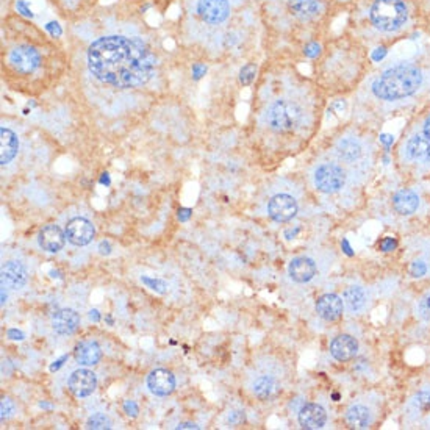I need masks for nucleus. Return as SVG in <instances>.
Returning a JSON list of instances; mask_svg holds the SVG:
<instances>
[{"label": "nucleus", "instance_id": "nucleus-1", "mask_svg": "<svg viewBox=\"0 0 430 430\" xmlns=\"http://www.w3.org/2000/svg\"><path fill=\"white\" fill-rule=\"evenodd\" d=\"M157 60L138 38L104 37L88 49V68L102 84L127 90L146 85L155 74Z\"/></svg>", "mask_w": 430, "mask_h": 430}, {"label": "nucleus", "instance_id": "nucleus-2", "mask_svg": "<svg viewBox=\"0 0 430 430\" xmlns=\"http://www.w3.org/2000/svg\"><path fill=\"white\" fill-rule=\"evenodd\" d=\"M422 84L420 70L411 66H398L385 70L374 81L373 92L379 99L396 100L411 96Z\"/></svg>", "mask_w": 430, "mask_h": 430}, {"label": "nucleus", "instance_id": "nucleus-3", "mask_svg": "<svg viewBox=\"0 0 430 430\" xmlns=\"http://www.w3.org/2000/svg\"><path fill=\"white\" fill-rule=\"evenodd\" d=\"M407 7L402 0H375L371 8V21L379 30L394 32L407 21Z\"/></svg>", "mask_w": 430, "mask_h": 430}, {"label": "nucleus", "instance_id": "nucleus-4", "mask_svg": "<svg viewBox=\"0 0 430 430\" xmlns=\"http://www.w3.org/2000/svg\"><path fill=\"white\" fill-rule=\"evenodd\" d=\"M300 121H302V111L291 100H277L266 113L268 126L275 132H293Z\"/></svg>", "mask_w": 430, "mask_h": 430}, {"label": "nucleus", "instance_id": "nucleus-5", "mask_svg": "<svg viewBox=\"0 0 430 430\" xmlns=\"http://www.w3.org/2000/svg\"><path fill=\"white\" fill-rule=\"evenodd\" d=\"M344 170L337 164H321L315 170V185L321 193H337L344 186Z\"/></svg>", "mask_w": 430, "mask_h": 430}, {"label": "nucleus", "instance_id": "nucleus-6", "mask_svg": "<svg viewBox=\"0 0 430 430\" xmlns=\"http://www.w3.org/2000/svg\"><path fill=\"white\" fill-rule=\"evenodd\" d=\"M8 64L17 74H32L41 64V55L35 47L17 46L8 54Z\"/></svg>", "mask_w": 430, "mask_h": 430}, {"label": "nucleus", "instance_id": "nucleus-7", "mask_svg": "<svg viewBox=\"0 0 430 430\" xmlns=\"http://www.w3.org/2000/svg\"><path fill=\"white\" fill-rule=\"evenodd\" d=\"M197 13L205 22L221 23L228 17L231 5L227 0H199Z\"/></svg>", "mask_w": 430, "mask_h": 430}, {"label": "nucleus", "instance_id": "nucleus-8", "mask_svg": "<svg viewBox=\"0 0 430 430\" xmlns=\"http://www.w3.org/2000/svg\"><path fill=\"white\" fill-rule=\"evenodd\" d=\"M268 213L277 222H286L297 213V204L294 197L288 194H279L269 200Z\"/></svg>", "mask_w": 430, "mask_h": 430}, {"label": "nucleus", "instance_id": "nucleus-9", "mask_svg": "<svg viewBox=\"0 0 430 430\" xmlns=\"http://www.w3.org/2000/svg\"><path fill=\"white\" fill-rule=\"evenodd\" d=\"M94 226L85 217H75L66 226V237L74 246H86L94 238Z\"/></svg>", "mask_w": 430, "mask_h": 430}, {"label": "nucleus", "instance_id": "nucleus-10", "mask_svg": "<svg viewBox=\"0 0 430 430\" xmlns=\"http://www.w3.org/2000/svg\"><path fill=\"white\" fill-rule=\"evenodd\" d=\"M97 387V377L90 369H77L69 377V390L77 398H86Z\"/></svg>", "mask_w": 430, "mask_h": 430}, {"label": "nucleus", "instance_id": "nucleus-11", "mask_svg": "<svg viewBox=\"0 0 430 430\" xmlns=\"http://www.w3.org/2000/svg\"><path fill=\"white\" fill-rule=\"evenodd\" d=\"M147 385L155 396H169L175 390V377L168 369H155L147 377Z\"/></svg>", "mask_w": 430, "mask_h": 430}, {"label": "nucleus", "instance_id": "nucleus-12", "mask_svg": "<svg viewBox=\"0 0 430 430\" xmlns=\"http://www.w3.org/2000/svg\"><path fill=\"white\" fill-rule=\"evenodd\" d=\"M79 326H80V316L77 311L70 309H63L52 315V327H54V331L57 333L70 335L77 331Z\"/></svg>", "mask_w": 430, "mask_h": 430}, {"label": "nucleus", "instance_id": "nucleus-13", "mask_svg": "<svg viewBox=\"0 0 430 430\" xmlns=\"http://www.w3.org/2000/svg\"><path fill=\"white\" fill-rule=\"evenodd\" d=\"M326 421H327L326 410L317 404L304 405V407L299 411V422L304 429H309V430L322 429Z\"/></svg>", "mask_w": 430, "mask_h": 430}, {"label": "nucleus", "instance_id": "nucleus-14", "mask_svg": "<svg viewBox=\"0 0 430 430\" xmlns=\"http://www.w3.org/2000/svg\"><path fill=\"white\" fill-rule=\"evenodd\" d=\"M316 311L322 320L337 321L343 315V300L335 294H324L316 300Z\"/></svg>", "mask_w": 430, "mask_h": 430}, {"label": "nucleus", "instance_id": "nucleus-15", "mask_svg": "<svg viewBox=\"0 0 430 430\" xmlns=\"http://www.w3.org/2000/svg\"><path fill=\"white\" fill-rule=\"evenodd\" d=\"M357 351L358 343L355 338L351 337V335H340V337L335 338L331 344V353L338 362L352 360V358L357 355Z\"/></svg>", "mask_w": 430, "mask_h": 430}, {"label": "nucleus", "instance_id": "nucleus-16", "mask_svg": "<svg viewBox=\"0 0 430 430\" xmlns=\"http://www.w3.org/2000/svg\"><path fill=\"white\" fill-rule=\"evenodd\" d=\"M66 233L58 226H47L39 232L38 243L47 252H58L66 243Z\"/></svg>", "mask_w": 430, "mask_h": 430}, {"label": "nucleus", "instance_id": "nucleus-17", "mask_svg": "<svg viewBox=\"0 0 430 430\" xmlns=\"http://www.w3.org/2000/svg\"><path fill=\"white\" fill-rule=\"evenodd\" d=\"M290 275L294 282L297 284H305V282H310L313 279L316 274V264L313 260L305 257H299L294 258V260L290 263Z\"/></svg>", "mask_w": 430, "mask_h": 430}, {"label": "nucleus", "instance_id": "nucleus-18", "mask_svg": "<svg viewBox=\"0 0 430 430\" xmlns=\"http://www.w3.org/2000/svg\"><path fill=\"white\" fill-rule=\"evenodd\" d=\"M27 282V271L19 262H7L2 266V284L10 288H21Z\"/></svg>", "mask_w": 430, "mask_h": 430}, {"label": "nucleus", "instance_id": "nucleus-19", "mask_svg": "<svg viewBox=\"0 0 430 430\" xmlns=\"http://www.w3.org/2000/svg\"><path fill=\"white\" fill-rule=\"evenodd\" d=\"M19 150V139H17L16 133L10 128L2 127L0 130V163L8 164L17 155Z\"/></svg>", "mask_w": 430, "mask_h": 430}, {"label": "nucleus", "instance_id": "nucleus-20", "mask_svg": "<svg viewBox=\"0 0 430 430\" xmlns=\"http://www.w3.org/2000/svg\"><path fill=\"white\" fill-rule=\"evenodd\" d=\"M75 360L84 367H92V364H97L102 358V351H100L99 344L96 341H81L80 344L75 347Z\"/></svg>", "mask_w": 430, "mask_h": 430}, {"label": "nucleus", "instance_id": "nucleus-21", "mask_svg": "<svg viewBox=\"0 0 430 430\" xmlns=\"http://www.w3.org/2000/svg\"><path fill=\"white\" fill-rule=\"evenodd\" d=\"M418 205H420V197H418V194H415L410 190L399 191L394 194V197H393L394 210L402 216L413 215L418 210Z\"/></svg>", "mask_w": 430, "mask_h": 430}, {"label": "nucleus", "instance_id": "nucleus-22", "mask_svg": "<svg viewBox=\"0 0 430 430\" xmlns=\"http://www.w3.org/2000/svg\"><path fill=\"white\" fill-rule=\"evenodd\" d=\"M407 154L411 160L430 162V139L421 135L410 138L407 143Z\"/></svg>", "mask_w": 430, "mask_h": 430}, {"label": "nucleus", "instance_id": "nucleus-23", "mask_svg": "<svg viewBox=\"0 0 430 430\" xmlns=\"http://www.w3.org/2000/svg\"><path fill=\"white\" fill-rule=\"evenodd\" d=\"M291 13L302 21L313 19L321 11V5L317 0H290Z\"/></svg>", "mask_w": 430, "mask_h": 430}, {"label": "nucleus", "instance_id": "nucleus-24", "mask_svg": "<svg viewBox=\"0 0 430 430\" xmlns=\"http://www.w3.org/2000/svg\"><path fill=\"white\" fill-rule=\"evenodd\" d=\"M337 154L344 162H355L362 155V146L357 139L344 138L337 144Z\"/></svg>", "mask_w": 430, "mask_h": 430}, {"label": "nucleus", "instance_id": "nucleus-25", "mask_svg": "<svg viewBox=\"0 0 430 430\" xmlns=\"http://www.w3.org/2000/svg\"><path fill=\"white\" fill-rule=\"evenodd\" d=\"M277 391H279V385L275 384V380L273 377L262 375L257 377L254 382V394L262 400H268L271 398H274Z\"/></svg>", "mask_w": 430, "mask_h": 430}, {"label": "nucleus", "instance_id": "nucleus-26", "mask_svg": "<svg viewBox=\"0 0 430 430\" xmlns=\"http://www.w3.org/2000/svg\"><path fill=\"white\" fill-rule=\"evenodd\" d=\"M346 420L352 427L367 429L371 422V413L367 407H363V405H352V407L347 410Z\"/></svg>", "mask_w": 430, "mask_h": 430}, {"label": "nucleus", "instance_id": "nucleus-27", "mask_svg": "<svg viewBox=\"0 0 430 430\" xmlns=\"http://www.w3.org/2000/svg\"><path fill=\"white\" fill-rule=\"evenodd\" d=\"M344 304L351 311H360L367 304V296L360 286H349L344 291Z\"/></svg>", "mask_w": 430, "mask_h": 430}, {"label": "nucleus", "instance_id": "nucleus-28", "mask_svg": "<svg viewBox=\"0 0 430 430\" xmlns=\"http://www.w3.org/2000/svg\"><path fill=\"white\" fill-rule=\"evenodd\" d=\"M88 429H111V421L104 413L92 415L86 422Z\"/></svg>", "mask_w": 430, "mask_h": 430}, {"label": "nucleus", "instance_id": "nucleus-29", "mask_svg": "<svg viewBox=\"0 0 430 430\" xmlns=\"http://www.w3.org/2000/svg\"><path fill=\"white\" fill-rule=\"evenodd\" d=\"M255 72H257V68L254 66V64H246V66L240 70V81L243 85H251L252 80L255 79Z\"/></svg>", "mask_w": 430, "mask_h": 430}, {"label": "nucleus", "instance_id": "nucleus-30", "mask_svg": "<svg viewBox=\"0 0 430 430\" xmlns=\"http://www.w3.org/2000/svg\"><path fill=\"white\" fill-rule=\"evenodd\" d=\"M141 282H143V284H146L147 286H149L150 290H154V291L160 293V294H164V293H166V290H168V285L164 284L163 280L149 279V277H143V279H141Z\"/></svg>", "mask_w": 430, "mask_h": 430}, {"label": "nucleus", "instance_id": "nucleus-31", "mask_svg": "<svg viewBox=\"0 0 430 430\" xmlns=\"http://www.w3.org/2000/svg\"><path fill=\"white\" fill-rule=\"evenodd\" d=\"M420 315L422 316V320L430 321V293L426 294V296L421 299V302H420Z\"/></svg>", "mask_w": 430, "mask_h": 430}, {"label": "nucleus", "instance_id": "nucleus-32", "mask_svg": "<svg viewBox=\"0 0 430 430\" xmlns=\"http://www.w3.org/2000/svg\"><path fill=\"white\" fill-rule=\"evenodd\" d=\"M14 411V405L13 402H11L10 399H2V404H0V413H2V421L7 420V418H10L11 415H13Z\"/></svg>", "mask_w": 430, "mask_h": 430}, {"label": "nucleus", "instance_id": "nucleus-33", "mask_svg": "<svg viewBox=\"0 0 430 430\" xmlns=\"http://www.w3.org/2000/svg\"><path fill=\"white\" fill-rule=\"evenodd\" d=\"M416 405L422 410H427L430 409V393L427 391H422L416 396Z\"/></svg>", "mask_w": 430, "mask_h": 430}, {"label": "nucleus", "instance_id": "nucleus-34", "mask_svg": "<svg viewBox=\"0 0 430 430\" xmlns=\"http://www.w3.org/2000/svg\"><path fill=\"white\" fill-rule=\"evenodd\" d=\"M410 273L413 277H422L424 274L427 273V266L424 262H415L413 264H411L410 268Z\"/></svg>", "mask_w": 430, "mask_h": 430}, {"label": "nucleus", "instance_id": "nucleus-35", "mask_svg": "<svg viewBox=\"0 0 430 430\" xmlns=\"http://www.w3.org/2000/svg\"><path fill=\"white\" fill-rule=\"evenodd\" d=\"M396 247H398V241L394 240V238H391V237L385 238V240L380 243V249L384 251V252H391V251L396 249Z\"/></svg>", "mask_w": 430, "mask_h": 430}, {"label": "nucleus", "instance_id": "nucleus-36", "mask_svg": "<svg viewBox=\"0 0 430 430\" xmlns=\"http://www.w3.org/2000/svg\"><path fill=\"white\" fill-rule=\"evenodd\" d=\"M387 54H388V49H387V47L382 46V47H377V49L373 50V54H371V58H373V61L379 63V61L384 60V58L387 57Z\"/></svg>", "mask_w": 430, "mask_h": 430}, {"label": "nucleus", "instance_id": "nucleus-37", "mask_svg": "<svg viewBox=\"0 0 430 430\" xmlns=\"http://www.w3.org/2000/svg\"><path fill=\"white\" fill-rule=\"evenodd\" d=\"M320 50H321V47H320V44H316V43H310L307 47H305V55L307 57H310V58H315V57H317L320 55Z\"/></svg>", "mask_w": 430, "mask_h": 430}, {"label": "nucleus", "instance_id": "nucleus-38", "mask_svg": "<svg viewBox=\"0 0 430 430\" xmlns=\"http://www.w3.org/2000/svg\"><path fill=\"white\" fill-rule=\"evenodd\" d=\"M124 410L127 411V415H132V416H137V413H138L137 404L132 402V400H127V402L124 404Z\"/></svg>", "mask_w": 430, "mask_h": 430}, {"label": "nucleus", "instance_id": "nucleus-39", "mask_svg": "<svg viewBox=\"0 0 430 430\" xmlns=\"http://www.w3.org/2000/svg\"><path fill=\"white\" fill-rule=\"evenodd\" d=\"M244 421V413L243 411H233V413L228 416V422L231 424H240Z\"/></svg>", "mask_w": 430, "mask_h": 430}, {"label": "nucleus", "instance_id": "nucleus-40", "mask_svg": "<svg viewBox=\"0 0 430 430\" xmlns=\"http://www.w3.org/2000/svg\"><path fill=\"white\" fill-rule=\"evenodd\" d=\"M46 28H47V30H49L52 35H54V37H60V35H61V28H60V26H58L57 22L47 23Z\"/></svg>", "mask_w": 430, "mask_h": 430}, {"label": "nucleus", "instance_id": "nucleus-41", "mask_svg": "<svg viewBox=\"0 0 430 430\" xmlns=\"http://www.w3.org/2000/svg\"><path fill=\"white\" fill-rule=\"evenodd\" d=\"M191 216V210L190 208H180L179 210V219L180 221H188Z\"/></svg>", "mask_w": 430, "mask_h": 430}, {"label": "nucleus", "instance_id": "nucleus-42", "mask_svg": "<svg viewBox=\"0 0 430 430\" xmlns=\"http://www.w3.org/2000/svg\"><path fill=\"white\" fill-rule=\"evenodd\" d=\"M380 141L385 146H391L394 143V137H393V135H388V133H382L380 135Z\"/></svg>", "mask_w": 430, "mask_h": 430}, {"label": "nucleus", "instance_id": "nucleus-43", "mask_svg": "<svg viewBox=\"0 0 430 430\" xmlns=\"http://www.w3.org/2000/svg\"><path fill=\"white\" fill-rule=\"evenodd\" d=\"M99 249H100V254H105V255H108L111 252V247L107 241H102V243L99 244Z\"/></svg>", "mask_w": 430, "mask_h": 430}, {"label": "nucleus", "instance_id": "nucleus-44", "mask_svg": "<svg viewBox=\"0 0 430 430\" xmlns=\"http://www.w3.org/2000/svg\"><path fill=\"white\" fill-rule=\"evenodd\" d=\"M17 10H19L22 14H26V16H30V17H32V11L27 8V5L23 3V2H17Z\"/></svg>", "mask_w": 430, "mask_h": 430}, {"label": "nucleus", "instance_id": "nucleus-45", "mask_svg": "<svg viewBox=\"0 0 430 430\" xmlns=\"http://www.w3.org/2000/svg\"><path fill=\"white\" fill-rule=\"evenodd\" d=\"M8 337L11 340H23V333L19 331H14V329H11V331H8Z\"/></svg>", "mask_w": 430, "mask_h": 430}, {"label": "nucleus", "instance_id": "nucleus-46", "mask_svg": "<svg viewBox=\"0 0 430 430\" xmlns=\"http://www.w3.org/2000/svg\"><path fill=\"white\" fill-rule=\"evenodd\" d=\"M66 360H68V357H66V355L61 357L60 360H57L54 364H52V367H50V371H57L58 368H61V367H63V362H66Z\"/></svg>", "mask_w": 430, "mask_h": 430}, {"label": "nucleus", "instance_id": "nucleus-47", "mask_svg": "<svg viewBox=\"0 0 430 430\" xmlns=\"http://www.w3.org/2000/svg\"><path fill=\"white\" fill-rule=\"evenodd\" d=\"M341 246H343V249H344V252L349 257H352L353 255V252H352V249H351V246H349V243H347V240H343V243H341Z\"/></svg>", "mask_w": 430, "mask_h": 430}, {"label": "nucleus", "instance_id": "nucleus-48", "mask_svg": "<svg viewBox=\"0 0 430 430\" xmlns=\"http://www.w3.org/2000/svg\"><path fill=\"white\" fill-rule=\"evenodd\" d=\"M177 429H199V426H196V424H193V422H184V424H180V426H177Z\"/></svg>", "mask_w": 430, "mask_h": 430}, {"label": "nucleus", "instance_id": "nucleus-49", "mask_svg": "<svg viewBox=\"0 0 430 430\" xmlns=\"http://www.w3.org/2000/svg\"><path fill=\"white\" fill-rule=\"evenodd\" d=\"M424 133H426V137L430 139V116L426 119V124H424Z\"/></svg>", "mask_w": 430, "mask_h": 430}, {"label": "nucleus", "instance_id": "nucleus-50", "mask_svg": "<svg viewBox=\"0 0 430 430\" xmlns=\"http://www.w3.org/2000/svg\"><path fill=\"white\" fill-rule=\"evenodd\" d=\"M90 317H91V320H94V321H99V320H100L99 311H97V310H91V311H90Z\"/></svg>", "mask_w": 430, "mask_h": 430}, {"label": "nucleus", "instance_id": "nucleus-51", "mask_svg": "<svg viewBox=\"0 0 430 430\" xmlns=\"http://www.w3.org/2000/svg\"><path fill=\"white\" fill-rule=\"evenodd\" d=\"M194 70H196V79H199V77H200V72H205V68L194 66Z\"/></svg>", "mask_w": 430, "mask_h": 430}, {"label": "nucleus", "instance_id": "nucleus-52", "mask_svg": "<svg viewBox=\"0 0 430 430\" xmlns=\"http://www.w3.org/2000/svg\"><path fill=\"white\" fill-rule=\"evenodd\" d=\"M108 174H104V177H102V184H110V180H108V177H107Z\"/></svg>", "mask_w": 430, "mask_h": 430}]
</instances>
